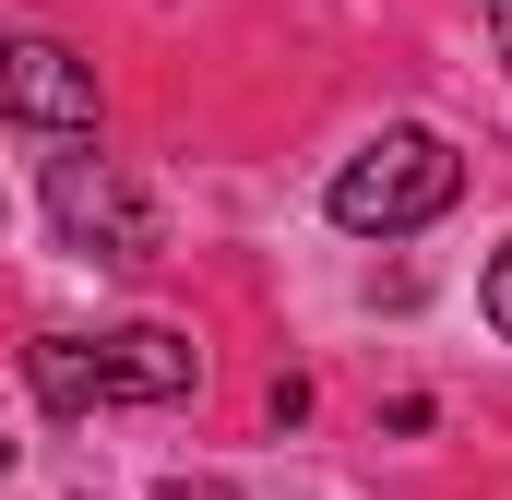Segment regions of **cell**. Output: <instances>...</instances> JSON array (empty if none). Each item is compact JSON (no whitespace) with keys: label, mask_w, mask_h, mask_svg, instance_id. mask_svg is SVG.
<instances>
[{"label":"cell","mask_w":512,"mask_h":500,"mask_svg":"<svg viewBox=\"0 0 512 500\" xmlns=\"http://www.w3.org/2000/svg\"><path fill=\"white\" fill-rule=\"evenodd\" d=\"M453 191H465V155H453L441 131L393 120V131H370V143L334 167L322 215H334L346 239H417V227H441V215H453Z\"/></svg>","instance_id":"cell-1"},{"label":"cell","mask_w":512,"mask_h":500,"mask_svg":"<svg viewBox=\"0 0 512 500\" xmlns=\"http://www.w3.org/2000/svg\"><path fill=\"white\" fill-rule=\"evenodd\" d=\"M48 227L96 262H155V203L131 191L120 155H60L48 167Z\"/></svg>","instance_id":"cell-2"},{"label":"cell","mask_w":512,"mask_h":500,"mask_svg":"<svg viewBox=\"0 0 512 500\" xmlns=\"http://www.w3.org/2000/svg\"><path fill=\"white\" fill-rule=\"evenodd\" d=\"M0 120L84 143L96 131V60L60 48V36H0Z\"/></svg>","instance_id":"cell-3"},{"label":"cell","mask_w":512,"mask_h":500,"mask_svg":"<svg viewBox=\"0 0 512 500\" xmlns=\"http://www.w3.org/2000/svg\"><path fill=\"white\" fill-rule=\"evenodd\" d=\"M179 393H203V346L191 334H167V322L96 334V405H179Z\"/></svg>","instance_id":"cell-4"},{"label":"cell","mask_w":512,"mask_h":500,"mask_svg":"<svg viewBox=\"0 0 512 500\" xmlns=\"http://www.w3.org/2000/svg\"><path fill=\"white\" fill-rule=\"evenodd\" d=\"M24 370H36V405H48V417H84V405H96V346H84V334H36Z\"/></svg>","instance_id":"cell-5"},{"label":"cell","mask_w":512,"mask_h":500,"mask_svg":"<svg viewBox=\"0 0 512 500\" xmlns=\"http://www.w3.org/2000/svg\"><path fill=\"white\" fill-rule=\"evenodd\" d=\"M477 310H489V334H512V239L489 250V286H477Z\"/></svg>","instance_id":"cell-6"},{"label":"cell","mask_w":512,"mask_h":500,"mask_svg":"<svg viewBox=\"0 0 512 500\" xmlns=\"http://www.w3.org/2000/svg\"><path fill=\"white\" fill-rule=\"evenodd\" d=\"M155 500H239V489H227V477H167Z\"/></svg>","instance_id":"cell-7"},{"label":"cell","mask_w":512,"mask_h":500,"mask_svg":"<svg viewBox=\"0 0 512 500\" xmlns=\"http://www.w3.org/2000/svg\"><path fill=\"white\" fill-rule=\"evenodd\" d=\"M489 36H501V72H512V0H489Z\"/></svg>","instance_id":"cell-8"},{"label":"cell","mask_w":512,"mask_h":500,"mask_svg":"<svg viewBox=\"0 0 512 500\" xmlns=\"http://www.w3.org/2000/svg\"><path fill=\"white\" fill-rule=\"evenodd\" d=\"M0 477H12V441H0Z\"/></svg>","instance_id":"cell-9"}]
</instances>
